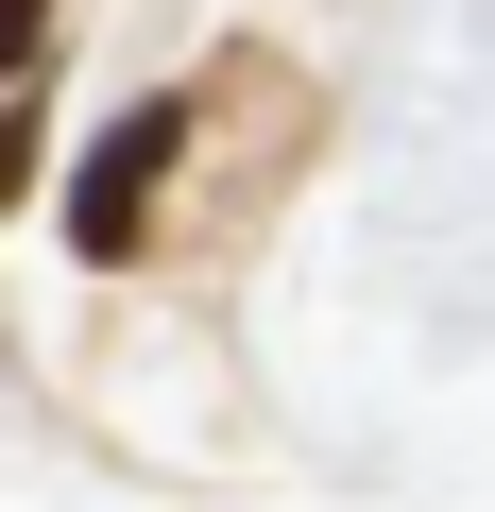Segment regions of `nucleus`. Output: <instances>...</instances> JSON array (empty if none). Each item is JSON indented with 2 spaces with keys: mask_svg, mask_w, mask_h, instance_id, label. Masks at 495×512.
I'll return each instance as SVG.
<instances>
[{
  "mask_svg": "<svg viewBox=\"0 0 495 512\" xmlns=\"http://www.w3.org/2000/svg\"><path fill=\"white\" fill-rule=\"evenodd\" d=\"M171 154H188V103H137V120H120V137L69 171V239H86V256H137V239H154V188H171Z\"/></svg>",
  "mask_w": 495,
  "mask_h": 512,
  "instance_id": "obj_1",
  "label": "nucleus"
},
{
  "mask_svg": "<svg viewBox=\"0 0 495 512\" xmlns=\"http://www.w3.org/2000/svg\"><path fill=\"white\" fill-rule=\"evenodd\" d=\"M52 69V0H0V86H35Z\"/></svg>",
  "mask_w": 495,
  "mask_h": 512,
  "instance_id": "obj_2",
  "label": "nucleus"
},
{
  "mask_svg": "<svg viewBox=\"0 0 495 512\" xmlns=\"http://www.w3.org/2000/svg\"><path fill=\"white\" fill-rule=\"evenodd\" d=\"M18 171H35V103L0 86V205H18Z\"/></svg>",
  "mask_w": 495,
  "mask_h": 512,
  "instance_id": "obj_3",
  "label": "nucleus"
},
{
  "mask_svg": "<svg viewBox=\"0 0 495 512\" xmlns=\"http://www.w3.org/2000/svg\"><path fill=\"white\" fill-rule=\"evenodd\" d=\"M0 376H18V359H0Z\"/></svg>",
  "mask_w": 495,
  "mask_h": 512,
  "instance_id": "obj_4",
  "label": "nucleus"
}]
</instances>
